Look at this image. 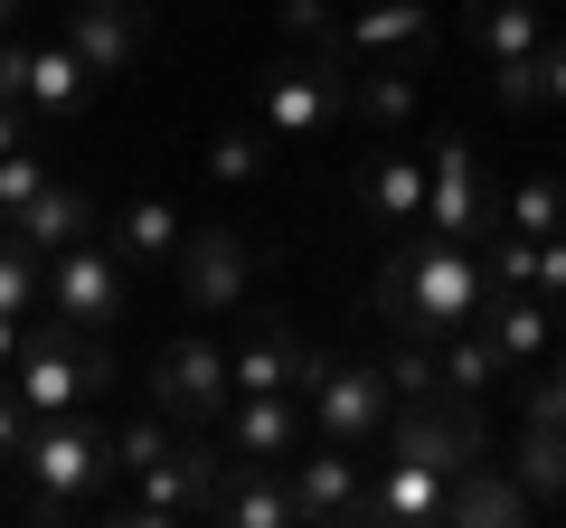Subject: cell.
<instances>
[{
    "instance_id": "6da1fadb",
    "label": "cell",
    "mask_w": 566,
    "mask_h": 528,
    "mask_svg": "<svg viewBox=\"0 0 566 528\" xmlns=\"http://www.w3.org/2000/svg\"><path fill=\"white\" fill-rule=\"evenodd\" d=\"M491 303V264L472 236H434V226H416V236L387 245L378 264V321L397 330V340H444V330L482 321Z\"/></svg>"
},
{
    "instance_id": "7a4b0ae2",
    "label": "cell",
    "mask_w": 566,
    "mask_h": 528,
    "mask_svg": "<svg viewBox=\"0 0 566 528\" xmlns=\"http://www.w3.org/2000/svg\"><path fill=\"white\" fill-rule=\"evenodd\" d=\"M10 472H29V519H76L85 500H104V490L123 482V463H114V425H104L95 406H76V415H39Z\"/></svg>"
},
{
    "instance_id": "3957f363",
    "label": "cell",
    "mask_w": 566,
    "mask_h": 528,
    "mask_svg": "<svg viewBox=\"0 0 566 528\" xmlns=\"http://www.w3.org/2000/svg\"><path fill=\"white\" fill-rule=\"evenodd\" d=\"M10 387H20L29 415H76V406H95L104 387H114V349H104V330L29 321L20 359H10Z\"/></svg>"
},
{
    "instance_id": "277c9868",
    "label": "cell",
    "mask_w": 566,
    "mask_h": 528,
    "mask_svg": "<svg viewBox=\"0 0 566 528\" xmlns=\"http://www.w3.org/2000/svg\"><path fill=\"white\" fill-rule=\"evenodd\" d=\"M218 463H227V444H218V434H208V425H180L161 463H142V472H133V490H123V509H114V519H133V528L208 519V490H218Z\"/></svg>"
},
{
    "instance_id": "5b68a950",
    "label": "cell",
    "mask_w": 566,
    "mask_h": 528,
    "mask_svg": "<svg viewBox=\"0 0 566 528\" xmlns=\"http://www.w3.org/2000/svg\"><path fill=\"white\" fill-rule=\"evenodd\" d=\"M340 114H349V57L340 47H303L293 66H274L264 76V104H255L264 142H322Z\"/></svg>"
},
{
    "instance_id": "8992f818",
    "label": "cell",
    "mask_w": 566,
    "mask_h": 528,
    "mask_svg": "<svg viewBox=\"0 0 566 528\" xmlns=\"http://www.w3.org/2000/svg\"><path fill=\"white\" fill-rule=\"evenodd\" d=\"M48 311L66 330H114L133 311V264H123L114 236H76L48 255Z\"/></svg>"
},
{
    "instance_id": "52a82bcc",
    "label": "cell",
    "mask_w": 566,
    "mask_h": 528,
    "mask_svg": "<svg viewBox=\"0 0 566 528\" xmlns=\"http://www.w3.org/2000/svg\"><path fill=\"white\" fill-rule=\"evenodd\" d=\"M151 406H161L170 425H208L218 434V415L237 406V378H227V349L208 340V330H180V340L151 359Z\"/></svg>"
},
{
    "instance_id": "ba28073f",
    "label": "cell",
    "mask_w": 566,
    "mask_h": 528,
    "mask_svg": "<svg viewBox=\"0 0 566 528\" xmlns=\"http://www.w3.org/2000/svg\"><path fill=\"white\" fill-rule=\"evenodd\" d=\"M303 406H312V434H331V444H378L387 415H397V387H387L378 359H331L322 378L303 387Z\"/></svg>"
},
{
    "instance_id": "9c48e42d",
    "label": "cell",
    "mask_w": 566,
    "mask_h": 528,
    "mask_svg": "<svg viewBox=\"0 0 566 528\" xmlns=\"http://www.w3.org/2000/svg\"><path fill=\"white\" fill-rule=\"evenodd\" d=\"M283 482H293V519L303 528H359V509H368L359 444H331V434H303V453L283 463Z\"/></svg>"
},
{
    "instance_id": "30bf717a",
    "label": "cell",
    "mask_w": 566,
    "mask_h": 528,
    "mask_svg": "<svg viewBox=\"0 0 566 528\" xmlns=\"http://www.w3.org/2000/svg\"><path fill=\"white\" fill-rule=\"evenodd\" d=\"M170 274H180V303L218 321V311H245V293H255V245H245V226H189Z\"/></svg>"
},
{
    "instance_id": "8fae6325",
    "label": "cell",
    "mask_w": 566,
    "mask_h": 528,
    "mask_svg": "<svg viewBox=\"0 0 566 528\" xmlns=\"http://www.w3.org/2000/svg\"><path fill=\"white\" fill-rule=\"evenodd\" d=\"M424 226H434V236H472V245L501 226V199H491V180H482V161H472L463 133H444L434 161H424Z\"/></svg>"
},
{
    "instance_id": "7c38bea8",
    "label": "cell",
    "mask_w": 566,
    "mask_h": 528,
    "mask_svg": "<svg viewBox=\"0 0 566 528\" xmlns=\"http://www.w3.org/2000/svg\"><path fill=\"white\" fill-rule=\"evenodd\" d=\"M312 434V406L293 397V387H264V397H237V406L218 415V444L237 453V463H293Z\"/></svg>"
},
{
    "instance_id": "4fadbf2b",
    "label": "cell",
    "mask_w": 566,
    "mask_h": 528,
    "mask_svg": "<svg viewBox=\"0 0 566 528\" xmlns=\"http://www.w3.org/2000/svg\"><path fill=\"white\" fill-rule=\"evenodd\" d=\"M142 39H151V10H142V0H76V10H66V47L95 66V85L123 76V66L142 57Z\"/></svg>"
},
{
    "instance_id": "5bb4252c",
    "label": "cell",
    "mask_w": 566,
    "mask_h": 528,
    "mask_svg": "<svg viewBox=\"0 0 566 528\" xmlns=\"http://www.w3.org/2000/svg\"><path fill=\"white\" fill-rule=\"evenodd\" d=\"M359 218L378 236H416L424 226V161L416 151H368L359 161Z\"/></svg>"
},
{
    "instance_id": "9a60e30c",
    "label": "cell",
    "mask_w": 566,
    "mask_h": 528,
    "mask_svg": "<svg viewBox=\"0 0 566 528\" xmlns=\"http://www.w3.org/2000/svg\"><path fill=\"white\" fill-rule=\"evenodd\" d=\"M208 519H227V528H293V482H283V463H237V453H227L218 490H208Z\"/></svg>"
},
{
    "instance_id": "2e32d148",
    "label": "cell",
    "mask_w": 566,
    "mask_h": 528,
    "mask_svg": "<svg viewBox=\"0 0 566 528\" xmlns=\"http://www.w3.org/2000/svg\"><path fill=\"white\" fill-rule=\"evenodd\" d=\"M528 509H538L528 482L510 463H491V453H472V463L444 482V519L453 528H510V519H528Z\"/></svg>"
},
{
    "instance_id": "e0dca14e",
    "label": "cell",
    "mask_w": 566,
    "mask_h": 528,
    "mask_svg": "<svg viewBox=\"0 0 566 528\" xmlns=\"http://www.w3.org/2000/svg\"><path fill=\"white\" fill-rule=\"evenodd\" d=\"M368 528H424V519H444V472L434 463H406V453H387L378 472H368Z\"/></svg>"
},
{
    "instance_id": "ac0fdd59",
    "label": "cell",
    "mask_w": 566,
    "mask_h": 528,
    "mask_svg": "<svg viewBox=\"0 0 566 528\" xmlns=\"http://www.w3.org/2000/svg\"><path fill=\"white\" fill-rule=\"evenodd\" d=\"M424 39H434V10H424V0H359L331 47H340V57H416Z\"/></svg>"
},
{
    "instance_id": "d6986e66",
    "label": "cell",
    "mask_w": 566,
    "mask_h": 528,
    "mask_svg": "<svg viewBox=\"0 0 566 528\" xmlns=\"http://www.w3.org/2000/svg\"><path fill=\"white\" fill-rule=\"evenodd\" d=\"M293 368H303V330L283 321V311H245V340L227 349V378H237V397L293 387Z\"/></svg>"
},
{
    "instance_id": "ffe728a7",
    "label": "cell",
    "mask_w": 566,
    "mask_h": 528,
    "mask_svg": "<svg viewBox=\"0 0 566 528\" xmlns=\"http://www.w3.org/2000/svg\"><path fill=\"white\" fill-rule=\"evenodd\" d=\"M349 114L368 133L416 123V57H349Z\"/></svg>"
},
{
    "instance_id": "44dd1931",
    "label": "cell",
    "mask_w": 566,
    "mask_h": 528,
    "mask_svg": "<svg viewBox=\"0 0 566 528\" xmlns=\"http://www.w3.org/2000/svg\"><path fill=\"white\" fill-rule=\"evenodd\" d=\"M482 330H491V349H501V368L520 378V368L547 359V340H557V311H547L538 293H491V303H482Z\"/></svg>"
},
{
    "instance_id": "7402d4cb",
    "label": "cell",
    "mask_w": 566,
    "mask_h": 528,
    "mask_svg": "<svg viewBox=\"0 0 566 528\" xmlns=\"http://www.w3.org/2000/svg\"><path fill=\"white\" fill-rule=\"evenodd\" d=\"M463 29L491 66L501 57H538L547 47V0H463Z\"/></svg>"
},
{
    "instance_id": "603a6c76",
    "label": "cell",
    "mask_w": 566,
    "mask_h": 528,
    "mask_svg": "<svg viewBox=\"0 0 566 528\" xmlns=\"http://www.w3.org/2000/svg\"><path fill=\"white\" fill-rule=\"evenodd\" d=\"M95 104V66L76 57V47H29V114L39 123H66V114H85Z\"/></svg>"
},
{
    "instance_id": "cb8c5ba5",
    "label": "cell",
    "mask_w": 566,
    "mask_h": 528,
    "mask_svg": "<svg viewBox=\"0 0 566 528\" xmlns=\"http://www.w3.org/2000/svg\"><path fill=\"white\" fill-rule=\"evenodd\" d=\"M510 472L528 482L538 509H566V425H557V415H520V434H510Z\"/></svg>"
},
{
    "instance_id": "d4e9b609",
    "label": "cell",
    "mask_w": 566,
    "mask_h": 528,
    "mask_svg": "<svg viewBox=\"0 0 566 528\" xmlns=\"http://www.w3.org/2000/svg\"><path fill=\"white\" fill-rule=\"evenodd\" d=\"M10 236H20V245H39V255H57V245L95 236V199H85V189H57V180H48L39 199H29L20 218H10Z\"/></svg>"
},
{
    "instance_id": "484cf974",
    "label": "cell",
    "mask_w": 566,
    "mask_h": 528,
    "mask_svg": "<svg viewBox=\"0 0 566 528\" xmlns=\"http://www.w3.org/2000/svg\"><path fill=\"white\" fill-rule=\"evenodd\" d=\"M180 236H189V218L161 199V189H151V199H133V208L114 218V245H123V264H170V255H180Z\"/></svg>"
},
{
    "instance_id": "4316f807",
    "label": "cell",
    "mask_w": 566,
    "mask_h": 528,
    "mask_svg": "<svg viewBox=\"0 0 566 528\" xmlns=\"http://www.w3.org/2000/svg\"><path fill=\"white\" fill-rule=\"evenodd\" d=\"M434 368H444V387H453V397H472V406H482L491 387L510 378V368H501V349H491V330H482V321L444 330V340H434Z\"/></svg>"
},
{
    "instance_id": "83f0119b",
    "label": "cell",
    "mask_w": 566,
    "mask_h": 528,
    "mask_svg": "<svg viewBox=\"0 0 566 528\" xmlns=\"http://www.w3.org/2000/svg\"><path fill=\"white\" fill-rule=\"evenodd\" d=\"M39 303H48V255L0 226V311H39Z\"/></svg>"
},
{
    "instance_id": "f1b7e54d",
    "label": "cell",
    "mask_w": 566,
    "mask_h": 528,
    "mask_svg": "<svg viewBox=\"0 0 566 528\" xmlns=\"http://www.w3.org/2000/svg\"><path fill=\"white\" fill-rule=\"evenodd\" d=\"M501 226H520V236H557V226H566V180H547V170L520 180L501 199Z\"/></svg>"
},
{
    "instance_id": "f546056e",
    "label": "cell",
    "mask_w": 566,
    "mask_h": 528,
    "mask_svg": "<svg viewBox=\"0 0 566 528\" xmlns=\"http://www.w3.org/2000/svg\"><path fill=\"white\" fill-rule=\"evenodd\" d=\"M378 368H387V387H397V406H406V397H444V368H434V340H397Z\"/></svg>"
},
{
    "instance_id": "4dcf8cb0",
    "label": "cell",
    "mask_w": 566,
    "mask_h": 528,
    "mask_svg": "<svg viewBox=\"0 0 566 528\" xmlns=\"http://www.w3.org/2000/svg\"><path fill=\"white\" fill-rule=\"evenodd\" d=\"M170 434H180V425H170L161 406H151V415H133V425H114V463H123V482H133L142 463H161V453H170Z\"/></svg>"
},
{
    "instance_id": "1f68e13d",
    "label": "cell",
    "mask_w": 566,
    "mask_h": 528,
    "mask_svg": "<svg viewBox=\"0 0 566 528\" xmlns=\"http://www.w3.org/2000/svg\"><path fill=\"white\" fill-rule=\"evenodd\" d=\"M48 189V161H39V142H20V151H0V226L20 218L29 199Z\"/></svg>"
},
{
    "instance_id": "d6a6232c",
    "label": "cell",
    "mask_w": 566,
    "mask_h": 528,
    "mask_svg": "<svg viewBox=\"0 0 566 528\" xmlns=\"http://www.w3.org/2000/svg\"><path fill=\"white\" fill-rule=\"evenodd\" d=\"M255 170H264V123H255V133H218V142H208V180L245 189Z\"/></svg>"
},
{
    "instance_id": "836d02e7",
    "label": "cell",
    "mask_w": 566,
    "mask_h": 528,
    "mask_svg": "<svg viewBox=\"0 0 566 528\" xmlns=\"http://www.w3.org/2000/svg\"><path fill=\"white\" fill-rule=\"evenodd\" d=\"M274 20H283L293 47H331L340 39V10H331V0H274Z\"/></svg>"
},
{
    "instance_id": "e575fe53",
    "label": "cell",
    "mask_w": 566,
    "mask_h": 528,
    "mask_svg": "<svg viewBox=\"0 0 566 528\" xmlns=\"http://www.w3.org/2000/svg\"><path fill=\"white\" fill-rule=\"evenodd\" d=\"M491 104H501V114H538V57H501L491 66Z\"/></svg>"
},
{
    "instance_id": "d590c367",
    "label": "cell",
    "mask_w": 566,
    "mask_h": 528,
    "mask_svg": "<svg viewBox=\"0 0 566 528\" xmlns=\"http://www.w3.org/2000/svg\"><path fill=\"white\" fill-rule=\"evenodd\" d=\"M520 415H557V425H566V349H557V359H538V368H520Z\"/></svg>"
},
{
    "instance_id": "8d00e7d4",
    "label": "cell",
    "mask_w": 566,
    "mask_h": 528,
    "mask_svg": "<svg viewBox=\"0 0 566 528\" xmlns=\"http://www.w3.org/2000/svg\"><path fill=\"white\" fill-rule=\"evenodd\" d=\"M528 293H538L547 311H566V226H557V236H538V274H528Z\"/></svg>"
},
{
    "instance_id": "74e56055",
    "label": "cell",
    "mask_w": 566,
    "mask_h": 528,
    "mask_svg": "<svg viewBox=\"0 0 566 528\" xmlns=\"http://www.w3.org/2000/svg\"><path fill=\"white\" fill-rule=\"evenodd\" d=\"M0 104H20V114H29V47L10 39V29H0Z\"/></svg>"
},
{
    "instance_id": "f35d334b",
    "label": "cell",
    "mask_w": 566,
    "mask_h": 528,
    "mask_svg": "<svg viewBox=\"0 0 566 528\" xmlns=\"http://www.w3.org/2000/svg\"><path fill=\"white\" fill-rule=\"evenodd\" d=\"M538 95L566 104V39H557V29H547V47H538Z\"/></svg>"
},
{
    "instance_id": "ab89813d",
    "label": "cell",
    "mask_w": 566,
    "mask_h": 528,
    "mask_svg": "<svg viewBox=\"0 0 566 528\" xmlns=\"http://www.w3.org/2000/svg\"><path fill=\"white\" fill-rule=\"evenodd\" d=\"M20 340H29V321H20V311H0V378H10V359H20Z\"/></svg>"
},
{
    "instance_id": "60d3db41",
    "label": "cell",
    "mask_w": 566,
    "mask_h": 528,
    "mask_svg": "<svg viewBox=\"0 0 566 528\" xmlns=\"http://www.w3.org/2000/svg\"><path fill=\"white\" fill-rule=\"evenodd\" d=\"M29 142V114H20V104H0V151H20Z\"/></svg>"
},
{
    "instance_id": "b9f144b4",
    "label": "cell",
    "mask_w": 566,
    "mask_h": 528,
    "mask_svg": "<svg viewBox=\"0 0 566 528\" xmlns=\"http://www.w3.org/2000/svg\"><path fill=\"white\" fill-rule=\"evenodd\" d=\"M20 10H29V0H0V29H20Z\"/></svg>"
},
{
    "instance_id": "7bdbcfd3",
    "label": "cell",
    "mask_w": 566,
    "mask_h": 528,
    "mask_svg": "<svg viewBox=\"0 0 566 528\" xmlns=\"http://www.w3.org/2000/svg\"><path fill=\"white\" fill-rule=\"evenodd\" d=\"M547 10H566V0H547Z\"/></svg>"
},
{
    "instance_id": "ee69618b",
    "label": "cell",
    "mask_w": 566,
    "mask_h": 528,
    "mask_svg": "<svg viewBox=\"0 0 566 528\" xmlns=\"http://www.w3.org/2000/svg\"><path fill=\"white\" fill-rule=\"evenodd\" d=\"M557 321H566V311H557Z\"/></svg>"
}]
</instances>
